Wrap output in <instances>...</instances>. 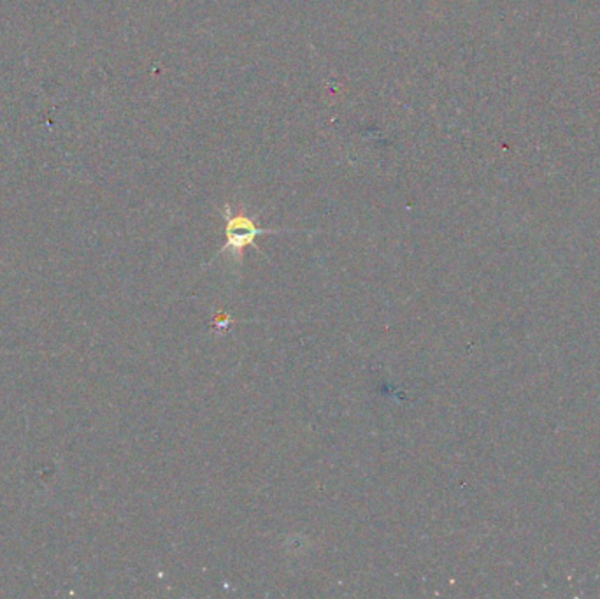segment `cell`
I'll list each match as a JSON object with an SVG mask.
<instances>
[{
    "label": "cell",
    "mask_w": 600,
    "mask_h": 599,
    "mask_svg": "<svg viewBox=\"0 0 600 599\" xmlns=\"http://www.w3.org/2000/svg\"><path fill=\"white\" fill-rule=\"evenodd\" d=\"M223 218L225 237H227V241H225L223 248H221L216 255L230 253V257H234L235 260H241V255H243L246 246H253L255 250H258L257 239L260 236H264V234L290 232V229H264V227L258 225L253 218L248 216L243 211L234 213L228 204H225L223 207Z\"/></svg>",
    "instance_id": "1"
}]
</instances>
